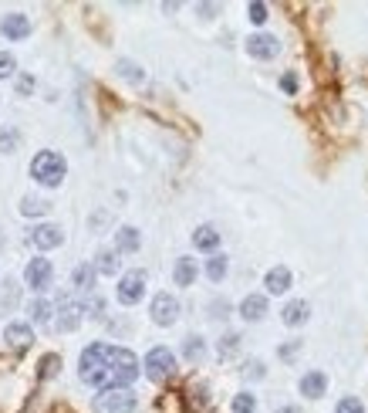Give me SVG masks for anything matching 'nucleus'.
<instances>
[{"instance_id":"obj_20","label":"nucleus","mask_w":368,"mask_h":413,"mask_svg":"<svg viewBox=\"0 0 368 413\" xmlns=\"http://www.w3.org/2000/svg\"><path fill=\"white\" fill-rule=\"evenodd\" d=\"M139 248H142V237H139V231L136 227H118L115 231V251L118 255H136Z\"/></svg>"},{"instance_id":"obj_1","label":"nucleus","mask_w":368,"mask_h":413,"mask_svg":"<svg viewBox=\"0 0 368 413\" xmlns=\"http://www.w3.org/2000/svg\"><path fill=\"white\" fill-rule=\"evenodd\" d=\"M78 376L85 386H95V390H105L112 386V370H108V342H92L81 359H78Z\"/></svg>"},{"instance_id":"obj_2","label":"nucleus","mask_w":368,"mask_h":413,"mask_svg":"<svg viewBox=\"0 0 368 413\" xmlns=\"http://www.w3.org/2000/svg\"><path fill=\"white\" fill-rule=\"evenodd\" d=\"M68 177V159L55 153V149H41L38 156L31 159V180L41 183V187H61Z\"/></svg>"},{"instance_id":"obj_35","label":"nucleus","mask_w":368,"mask_h":413,"mask_svg":"<svg viewBox=\"0 0 368 413\" xmlns=\"http://www.w3.org/2000/svg\"><path fill=\"white\" fill-rule=\"evenodd\" d=\"M257 410V396L253 393H236L233 396V413H253Z\"/></svg>"},{"instance_id":"obj_34","label":"nucleus","mask_w":368,"mask_h":413,"mask_svg":"<svg viewBox=\"0 0 368 413\" xmlns=\"http://www.w3.org/2000/svg\"><path fill=\"white\" fill-rule=\"evenodd\" d=\"M14 75H17V58L10 51H0V81L14 79Z\"/></svg>"},{"instance_id":"obj_21","label":"nucleus","mask_w":368,"mask_h":413,"mask_svg":"<svg viewBox=\"0 0 368 413\" xmlns=\"http://www.w3.org/2000/svg\"><path fill=\"white\" fill-rule=\"evenodd\" d=\"M196 275H199V264H196L193 257H179L173 268V281L179 285V288H190L196 281Z\"/></svg>"},{"instance_id":"obj_29","label":"nucleus","mask_w":368,"mask_h":413,"mask_svg":"<svg viewBox=\"0 0 368 413\" xmlns=\"http://www.w3.org/2000/svg\"><path fill=\"white\" fill-rule=\"evenodd\" d=\"M17 146H20V133L14 126H3L0 129V153H17Z\"/></svg>"},{"instance_id":"obj_5","label":"nucleus","mask_w":368,"mask_h":413,"mask_svg":"<svg viewBox=\"0 0 368 413\" xmlns=\"http://www.w3.org/2000/svg\"><path fill=\"white\" fill-rule=\"evenodd\" d=\"M142 370H146V376H149V379L162 383V379H169V376L176 373V353H173V349H166V346H155V349H149V353H146Z\"/></svg>"},{"instance_id":"obj_27","label":"nucleus","mask_w":368,"mask_h":413,"mask_svg":"<svg viewBox=\"0 0 368 413\" xmlns=\"http://www.w3.org/2000/svg\"><path fill=\"white\" fill-rule=\"evenodd\" d=\"M183 356H186L190 363H203V356H206V342H203V335H190L186 346H183Z\"/></svg>"},{"instance_id":"obj_42","label":"nucleus","mask_w":368,"mask_h":413,"mask_svg":"<svg viewBox=\"0 0 368 413\" xmlns=\"http://www.w3.org/2000/svg\"><path fill=\"white\" fill-rule=\"evenodd\" d=\"M277 413H301V410H297V407H281Z\"/></svg>"},{"instance_id":"obj_8","label":"nucleus","mask_w":368,"mask_h":413,"mask_svg":"<svg viewBox=\"0 0 368 413\" xmlns=\"http://www.w3.org/2000/svg\"><path fill=\"white\" fill-rule=\"evenodd\" d=\"M51 278H55V264H51L44 255L27 261V268H24V281H27L31 292H48V288H51Z\"/></svg>"},{"instance_id":"obj_23","label":"nucleus","mask_w":368,"mask_h":413,"mask_svg":"<svg viewBox=\"0 0 368 413\" xmlns=\"http://www.w3.org/2000/svg\"><path fill=\"white\" fill-rule=\"evenodd\" d=\"M20 302V288L14 278H3V292H0V315H10L14 309H17Z\"/></svg>"},{"instance_id":"obj_3","label":"nucleus","mask_w":368,"mask_h":413,"mask_svg":"<svg viewBox=\"0 0 368 413\" xmlns=\"http://www.w3.org/2000/svg\"><path fill=\"white\" fill-rule=\"evenodd\" d=\"M136 407H139V396L129 386H105L92 400V410L95 413H136Z\"/></svg>"},{"instance_id":"obj_26","label":"nucleus","mask_w":368,"mask_h":413,"mask_svg":"<svg viewBox=\"0 0 368 413\" xmlns=\"http://www.w3.org/2000/svg\"><path fill=\"white\" fill-rule=\"evenodd\" d=\"M48 210H51V203H48L44 197H24L20 200V214L24 217H44Z\"/></svg>"},{"instance_id":"obj_28","label":"nucleus","mask_w":368,"mask_h":413,"mask_svg":"<svg viewBox=\"0 0 368 413\" xmlns=\"http://www.w3.org/2000/svg\"><path fill=\"white\" fill-rule=\"evenodd\" d=\"M51 312H55V309H51L44 298H34V302L27 305V315H31L38 325H48V322H51Z\"/></svg>"},{"instance_id":"obj_10","label":"nucleus","mask_w":368,"mask_h":413,"mask_svg":"<svg viewBox=\"0 0 368 413\" xmlns=\"http://www.w3.org/2000/svg\"><path fill=\"white\" fill-rule=\"evenodd\" d=\"M149 315H153L155 325H173L176 318H179V302H176V295H169V292H159V295L153 298V309H149Z\"/></svg>"},{"instance_id":"obj_33","label":"nucleus","mask_w":368,"mask_h":413,"mask_svg":"<svg viewBox=\"0 0 368 413\" xmlns=\"http://www.w3.org/2000/svg\"><path fill=\"white\" fill-rule=\"evenodd\" d=\"M240 376H243V379H264V376H267V370H264V359H247V363H243V370H240Z\"/></svg>"},{"instance_id":"obj_41","label":"nucleus","mask_w":368,"mask_h":413,"mask_svg":"<svg viewBox=\"0 0 368 413\" xmlns=\"http://www.w3.org/2000/svg\"><path fill=\"white\" fill-rule=\"evenodd\" d=\"M17 88H20V92H34V79H20Z\"/></svg>"},{"instance_id":"obj_17","label":"nucleus","mask_w":368,"mask_h":413,"mask_svg":"<svg viewBox=\"0 0 368 413\" xmlns=\"http://www.w3.org/2000/svg\"><path fill=\"white\" fill-rule=\"evenodd\" d=\"M308 318H311V305L304 302V298H294V302H288V305H284V312H281V322H284V325H291V329L304 325Z\"/></svg>"},{"instance_id":"obj_22","label":"nucleus","mask_w":368,"mask_h":413,"mask_svg":"<svg viewBox=\"0 0 368 413\" xmlns=\"http://www.w3.org/2000/svg\"><path fill=\"white\" fill-rule=\"evenodd\" d=\"M95 268H98V275H118L122 271V261H118V251H112V248H101L95 255Z\"/></svg>"},{"instance_id":"obj_36","label":"nucleus","mask_w":368,"mask_h":413,"mask_svg":"<svg viewBox=\"0 0 368 413\" xmlns=\"http://www.w3.org/2000/svg\"><path fill=\"white\" fill-rule=\"evenodd\" d=\"M334 413H365V407H362L358 396H341L338 407H334Z\"/></svg>"},{"instance_id":"obj_7","label":"nucleus","mask_w":368,"mask_h":413,"mask_svg":"<svg viewBox=\"0 0 368 413\" xmlns=\"http://www.w3.org/2000/svg\"><path fill=\"white\" fill-rule=\"evenodd\" d=\"M58 318H55V332H75L78 325H81V315H85V309H81V302H75V298L68 295V292H61L58 295Z\"/></svg>"},{"instance_id":"obj_40","label":"nucleus","mask_w":368,"mask_h":413,"mask_svg":"<svg viewBox=\"0 0 368 413\" xmlns=\"http://www.w3.org/2000/svg\"><path fill=\"white\" fill-rule=\"evenodd\" d=\"M281 88H284V92H297V75H291V72H288V75L281 79Z\"/></svg>"},{"instance_id":"obj_38","label":"nucleus","mask_w":368,"mask_h":413,"mask_svg":"<svg viewBox=\"0 0 368 413\" xmlns=\"http://www.w3.org/2000/svg\"><path fill=\"white\" fill-rule=\"evenodd\" d=\"M227 315H230V302L213 298V302H210V318H227Z\"/></svg>"},{"instance_id":"obj_25","label":"nucleus","mask_w":368,"mask_h":413,"mask_svg":"<svg viewBox=\"0 0 368 413\" xmlns=\"http://www.w3.org/2000/svg\"><path fill=\"white\" fill-rule=\"evenodd\" d=\"M118 75H122V79L125 81H132V85H142V81H146V72H142V68H139L136 61H129V58H118Z\"/></svg>"},{"instance_id":"obj_30","label":"nucleus","mask_w":368,"mask_h":413,"mask_svg":"<svg viewBox=\"0 0 368 413\" xmlns=\"http://www.w3.org/2000/svg\"><path fill=\"white\" fill-rule=\"evenodd\" d=\"M61 373V356L58 353H48L41 359V379H51V376Z\"/></svg>"},{"instance_id":"obj_24","label":"nucleus","mask_w":368,"mask_h":413,"mask_svg":"<svg viewBox=\"0 0 368 413\" xmlns=\"http://www.w3.org/2000/svg\"><path fill=\"white\" fill-rule=\"evenodd\" d=\"M227 271H230V261H227V255H210V261H206V278L220 285V281L227 278Z\"/></svg>"},{"instance_id":"obj_6","label":"nucleus","mask_w":368,"mask_h":413,"mask_svg":"<svg viewBox=\"0 0 368 413\" xmlns=\"http://www.w3.org/2000/svg\"><path fill=\"white\" fill-rule=\"evenodd\" d=\"M146 271L136 268V271H125V275L118 278V288H115V298L118 305H139L142 298H146Z\"/></svg>"},{"instance_id":"obj_9","label":"nucleus","mask_w":368,"mask_h":413,"mask_svg":"<svg viewBox=\"0 0 368 413\" xmlns=\"http://www.w3.org/2000/svg\"><path fill=\"white\" fill-rule=\"evenodd\" d=\"M27 244L38 248V251H55V248L64 244V231L58 224H34L31 234H27Z\"/></svg>"},{"instance_id":"obj_13","label":"nucleus","mask_w":368,"mask_h":413,"mask_svg":"<svg viewBox=\"0 0 368 413\" xmlns=\"http://www.w3.org/2000/svg\"><path fill=\"white\" fill-rule=\"evenodd\" d=\"M95 281H98V268L92 261H85V264H78L75 271H71V288H75L78 295H92L95 292Z\"/></svg>"},{"instance_id":"obj_11","label":"nucleus","mask_w":368,"mask_h":413,"mask_svg":"<svg viewBox=\"0 0 368 413\" xmlns=\"http://www.w3.org/2000/svg\"><path fill=\"white\" fill-rule=\"evenodd\" d=\"M247 55L257 61H271L281 55V41L274 38V34H250L247 38Z\"/></svg>"},{"instance_id":"obj_12","label":"nucleus","mask_w":368,"mask_h":413,"mask_svg":"<svg viewBox=\"0 0 368 413\" xmlns=\"http://www.w3.org/2000/svg\"><path fill=\"white\" fill-rule=\"evenodd\" d=\"M31 31H34V24H31V18H24V14H7V18L0 20V34L7 41L31 38Z\"/></svg>"},{"instance_id":"obj_4","label":"nucleus","mask_w":368,"mask_h":413,"mask_svg":"<svg viewBox=\"0 0 368 413\" xmlns=\"http://www.w3.org/2000/svg\"><path fill=\"white\" fill-rule=\"evenodd\" d=\"M108 370L112 386H132L139 379V356L125 346H108Z\"/></svg>"},{"instance_id":"obj_32","label":"nucleus","mask_w":368,"mask_h":413,"mask_svg":"<svg viewBox=\"0 0 368 413\" xmlns=\"http://www.w3.org/2000/svg\"><path fill=\"white\" fill-rule=\"evenodd\" d=\"M81 309H85V315L88 318H105V302L95 295H85L81 298Z\"/></svg>"},{"instance_id":"obj_31","label":"nucleus","mask_w":368,"mask_h":413,"mask_svg":"<svg viewBox=\"0 0 368 413\" xmlns=\"http://www.w3.org/2000/svg\"><path fill=\"white\" fill-rule=\"evenodd\" d=\"M236 349H240V335H236V332H227L223 339H220V346H216V353L223 356V359L236 356Z\"/></svg>"},{"instance_id":"obj_14","label":"nucleus","mask_w":368,"mask_h":413,"mask_svg":"<svg viewBox=\"0 0 368 413\" xmlns=\"http://www.w3.org/2000/svg\"><path fill=\"white\" fill-rule=\"evenodd\" d=\"M291 268H284V264H277L271 268L267 275H264V288H267V295H288L291 292Z\"/></svg>"},{"instance_id":"obj_19","label":"nucleus","mask_w":368,"mask_h":413,"mask_svg":"<svg viewBox=\"0 0 368 413\" xmlns=\"http://www.w3.org/2000/svg\"><path fill=\"white\" fill-rule=\"evenodd\" d=\"M267 315V295H247L240 302V318L243 322H260Z\"/></svg>"},{"instance_id":"obj_37","label":"nucleus","mask_w":368,"mask_h":413,"mask_svg":"<svg viewBox=\"0 0 368 413\" xmlns=\"http://www.w3.org/2000/svg\"><path fill=\"white\" fill-rule=\"evenodd\" d=\"M247 14H250V24H264V20H267V4H260V0H257V4H250V7H247Z\"/></svg>"},{"instance_id":"obj_15","label":"nucleus","mask_w":368,"mask_h":413,"mask_svg":"<svg viewBox=\"0 0 368 413\" xmlns=\"http://www.w3.org/2000/svg\"><path fill=\"white\" fill-rule=\"evenodd\" d=\"M297 390H301V396H308V400H318V396H325V390H328V376L321 373V370H308V373L301 376Z\"/></svg>"},{"instance_id":"obj_18","label":"nucleus","mask_w":368,"mask_h":413,"mask_svg":"<svg viewBox=\"0 0 368 413\" xmlns=\"http://www.w3.org/2000/svg\"><path fill=\"white\" fill-rule=\"evenodd\" d=\"M193 248H196V251L213 255L216 248H220V231H216L213 224H199V227L193 231Z\"/></svg>"},{"instance_id":"obj_39","label":"nucleus","mask_w":368,"mask_h":413,"mask_svg":"<svg viewBox=\"0 0 368 413\" xmlns=\"http://www.w3.org/2000/svg\"><path fill=\"white\" fill-rule=\"evenodd\" d=\"M297 353H301V339H291L288 346H281V349H277V356H281V359H294Z\"/></svg>"},{"instance_id":"obj_16","label":"nucleus","mask_w":368,"mask_h":413,"mask_svg":"<svg viewBox=\"0 0 368 413\" xmlns=\"http://www.w3.org/2000/svg\"><path fill=\"white\" fill-rule=\"evenodd\" d=\"M3 342H7L10 349H27V346L34 342V329H31L27 322H10V325L3 329Z\"/></svg>"}]
</instances>
